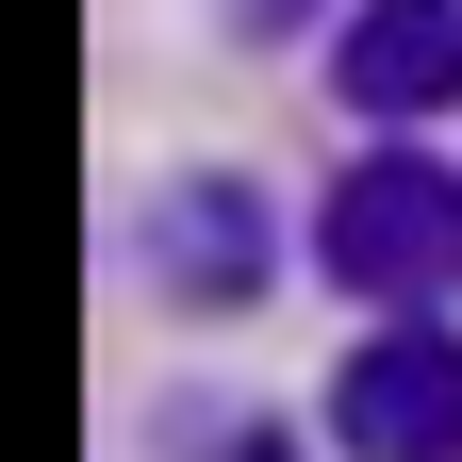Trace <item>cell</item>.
I'll use <instances>...</instances> for the list:
<instances>
[{
    "label": "cell",
    "instance_id": "6da1fadb",
    "mask_svg": "<svg viewBox=\"0 0 462 462\" xmlns=\"http://www.w3.org/2000/svg\"><path fill=\"white\" fill-rule=\"evenodd\" d=\"M314 264L346 281V298H446V281H462V182L413 165V149L346 165L330 215H314Z\"/></svg>",
    "mask_w": 462,
    "mask_h": 462
},
{
    "label": "cell",
    "instance_id": "7a4b0ae2",
    "mask_svg": "<svg viewBox=\"0 0 462 462\" xmlns=\"http://www.w3.org/2000/svg\"><path fill=\"white\" fill-rule=\"evenodd\" d=\"M346 462H462V330H380L330 380Z\"/></svg>",
    "mask_w": 462,
    "mask_h": 462
},
{
    "label": "cell",
    "instance_id": "3957f363",
    "mask_svg": "<svg viewBox=\"0 0 462 462\" xmlns=\"http://www.w3.org/2000/svg\"><path fill=\"white\" fill-rule=\"evenodd\" d=\"M346 99L364 116H446L462 99V0H364L346 17Z\"/></svg>",
    "mask_w": 462,
    "mask_h": 462
}]
</instances>
